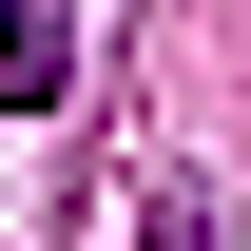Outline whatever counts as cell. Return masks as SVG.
<instances>
[]
</instances>
